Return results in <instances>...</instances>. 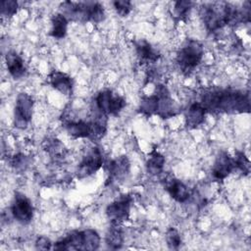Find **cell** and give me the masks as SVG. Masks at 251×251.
Returning a JSON list of instances; mask_svg holds the SVG:
<instances>
[{"mask_svg": "<svg viewBox=\"0 0 251 251\" xmlns=\"http://www.w3.org/2000/svg\"><path fill=\"white\" fill-rule=\"evenodd\" d=\"M200 104L210 113H249V93L231 88H214L206 91Z\"/></svg>", "mask_w": 251, "mask_h": 251, "instance_id": "cell-1", "label": "cell"}, {"mask_svg": "<svg viewBox=\"0 0 251 251\" xmlns=\"http://www.w3.org/2000/svg\"><path fill=\"white\" fill-rule=\"evenodd\" d=\"M201 18L208 31L213 32L226 25L250 22V3L239 10L226 2L207 3L201 7Z\"/></svg>", "mask_w": 251, "mask_h": 251, "instance_id": "cell-2", "label": "cell"}, {"mask_svg": "<svg viewBox=\"0 0 251 251\" xmlns=\"http://www.w3.org/2000/svg\"><path fill=\"white\" fill-rule=\"evenodd\" d=\"M61 14L68 21L100 23L105 18L103 6L98 2H63L60 6Z\"/></svg>", "mask_w": 251, "mask_h": 251, "instance_id": "cell-3", "label": "cell"}, {"mask_svg": "<svg viewBox=\"0 0 251 251\" xmlns=\"http://www.w3.org/2000/svg\"><path fill=\"white\" fill-rule=\"evenodd\" d=\"M204 55V47L198 40H188L177 52L176 63L184 74L192 72L201 62Z\"/></svg>", "mask_w": 251, "mask_h": 251, "instance_id": "cell-4", "label": "cell"}, {"mask_svg": "<svg viewBox=\"0 0 251 251\" xmlns=\"http://www.w3.org/2000/svg\"><path fill=\"white\" fill-rule=\"evenodd\" d=\"M95 106L101 114L106 116H118L126 107V100L112 90L105 89L100 91L95 97Z\"/></svg>", "mask_w": 251, "mask_h": 251, "instance_id": "cell-5", "label": "cell"}, {"mask_svg": "<svg viewBox=\"0 0 251 251\" xmlns=\"http://www.w3.org/2000/svg\"><path fill=\"white\" fill-rule=\"evenodd\" d=\"M33 99L27 93H20L17 96L15 111H14V125L17 128L25 129L27 127L32 118Z\"/></svg>", "mask_w": 251, "mask_h": 251, "instance_id": "cell-6", "label": "cell"}, {"mask_svg": "<svg viewBox=\"0 0 251 251\" xmlns=\"http://www.w3.org/2000/svg\"><path fill=\"white\" fill-rule=\"evenodd\" d=\"M12 216L21 224H28L33 218V206L31 201L23 193L16 192L11 206Z\"/></svg>", "mask_w": 251, "mask_h": 251, "instance_id": "cell-7", "label": "cell"}, {"mask_svg": "<svg viewBox=\"0 0 251 251\" xmlns=\"http://www.w3.org/2000/svg\"><path fill=\"white\" fill-rule=\"evenodd\" d=\"M103 154L98 147L91 148L90 151L83 156L77 168V176L83 178L95 174L103 165Z\"/></svg>", "mask_w": 251, "mask_h": 251, "instance_id": "cell-8", "label": "cell"}, {"mask_svg": "<svg viewBox=\"0 0 251 251\" xmlns=\"http://www.w3.org/2000/svg\"><path fill=\"white\" fill-rule=\"evenodd\" d=\"M155 94L158 97L156 115H158L162 119H169L177 114V108L176 106V103L165 85H157Z\"/></svg>", "mask_w": 251, "mask_h": 251, "instance_id": "cell-9", "label": "cell"}, {"mask_svg": "<svg viewBox=\"0 0 251 251\" xmlns=\"http://www.w3.org/2000/svg\"><path fill=\"white\" fill-rule=\"evenodd\" d=\"M132 197L124 195L118 200L109 204L106 208V215L112 223H123L129 217Z\"/></svg>", "mask_w": 251, "mask_h": 251, "instance_id": "cell-10", "label": "cell"}, {"mask_svg": "<svg viewBox=\"0 0 251 251\" xmlns=\"http://www.w3.org/2000/svg\"><path fill=\"white\" fill-rule=\"evenodd\" d=\"M53 249L54 250H86L85 229L71 231L65 237L56 241L54 243Z\"/></svg>", "mask_w": 251, "mask_h": 251, "instance_id": "cell-11", "label": "cell"}, {"mask_svg": "<svg viewBox=\"0 0 251 251\" xmlns=\"http://www.w3.org/2000/svg\"><path fill=\"white\" fill-rule=\"evenodd\" d=\"M163 183L165 189L168 191L170 196L178 203H184L189 198V189L188 187L181 182L179 179L168 176L163 178Z\"/></svg>", "mask_w": 251, "mask_h": 251, "instance_id": "cell-12", "label": "cell"}, {"mask_svg": "<svg viewBox=\"0 0 251 251\" xmlns=\"http://www.w3.org/2000/svg\"><path fill=\"white\" fill-rule=\"evenodd\" d=\"M235 169V164L233 158H231L228 153L222 151L212 168V176L216 180L225 179L233 170Z\"/></svg>", "mask_w": 251, "mask_h": 251, "instance_id": "cell-13", "label": "cell"}, {"mask_svg": "<svg viewBox=\"0 0 251 251\" xmlns=\"http://www.w3.org/2000/svg\"><path fill=\"white\" fill-rule=\"evenodd\" d=\"M130 164L126 156H120L115 160H112L107 165L108 170V181L112 182L115 180H120L126 177L129 173Z\"/></svg>", "mask_w": 251, "mask_h": 251, "instance_id": "cell-14", "label": "cell"}, {"mask_svg": "<svg viewBox=\"0 0 251 251\" xmlns=\"http://www.w3.org/2000/svg\"><path fill=\"white\" fill-rule=\"evenodd\" d=\"M50 84L63 93L64 95H71L73 92L74 81L70 75L60 71H52L49 75Z\"/></svg>", "mask_w": 251, "mask_h": 251, "instance_id": "cell-15", "label": "cell"}, {"mask_svg": "<svg viewBox=\"0 0 251 251\" xmlns=\"http://www.w3.org/2000/svg\"><path fill=\"white\" fill-rule=\"evenodd\" d=\"M6 65L9 74L15 79L23 77L26 73L25 61L16 51H10L6 54Z\"/></svg>", "mask_w": 251, "mask_h": 251, "instance_id": "cell-16", "label": "cell"}, {"mask_svg": "<svg viewBox=\"0 0 251 251\" xmlns=\"http://www.w3.org/2000/svg\"><path fill=\"white\" fill-rule=\"evenodd\" d=\"M206 110L200 104V102H195L189 106L185 112V124L189 128H196L201 126L205 121Z\"/></svg>", "mask_w": 251, "mask_h": 251, "instance_id": "cell-17", "label": "cell"}, {"mask_svg": "<svg viewBox=\"0 0 251 251\" xmlns=\"http://www.w3.org/2000/svg\"><path fill=\"white\" fill-rule=\"evenodd\" d=\"M134 45L136 54L141 62L155 63L160 58V54L146 40H138L134 42Z\"/></svg>", "mask_w": 251, "mask_h": 251, "instance_id": "cell-18", "label": "cell"}, {"mask_svg": "<svg viewBox=\"0 0 251 251\" xmlns=\"http://www.w3.org/2000/svg\"><path fill=\"white\" fill-rule=\"evenodd\" d=\"M106 244L111 249H120L124 242V231L120 223H112L106 233Z\"/></svg>", "mask_w": 251, "mask_h": 251, "instance_id": "cell-19", "label": "cell"}, {"mask_svg": "<svg viewBox=\"0 0 251 251\" xmlns=\"http://www.w3.org/2000/svg\"><path fill=\"white\" fill-rule=\"evenodd\" d=\"M52 27L50 30V35L54 38L61 39L64 38L67 34L68 28V19L61 13L53 16L51 20Z\"/></svg>", "mask_w": 251, "mask_h": 251, "instance_id": "cell-20", "label": "cell"}, {"mask_svg": "<svg viewBox=\"0 0 251 251\" xmlns=\"http://www.w3.org/2000/svg\"><path fill=\"white\" fill-rule=\"evenodd\" d=\"M164 165H165L164 156L157 151H153L152 153H150V157L146 162V170L150 175L156 176L163 172Z\"/></svg>", "mask_w": 251, "mask_h": 251, "instance_id": "cell-21", "label": "cell"}, {"mask_svg": "<svg viewBox=\"0 0 251 251\" xmlns=\"http://www.w3.org/2000/svg\"><path fill=\"white\" fill-rule=\"evenodd\" d=\"M157 104H158V97L154 93L151 96H146L141 99L138 110L141 114H143L144 116H147V117L156 115Z\"/></svg>", "mask_w": 251, "mask_h": 251, "instance_id": "cell-22", "label": "cell"}, {"mask_svg": "<svg viewBox=\"0 0 251 251\" xmlns=\"http://www.w3.org/2000/svg\"><path fill=\"white\" fill-rule=\"evenodd\" d=\"M192 6L190 1H177L175 3L174 14L178 20H184L187 14L189 13Z\"/></svg>", "mask_w": 251, "mask_h": 251, "instance_id": "cell-23", "label": "cell"}, {"mask_svg": "<svg viewBox=\"0 0 251 251\" xmlns=\"http://www.w3.org/2000/svg\"><path fill=\"white\" fill-rule=\"evenodd\" d=\"M234 164H235V169L240 170L244 175H248L250 172V162L248 158L245 156L243 152L237 151L234 158Z\"/></svg>", "mask_w": 251, "mask_h": 251, "instance_id": "cell-24", "label": "cell"}, {"mask_svg": "<svg viewBox=\"0 0 251 251\" xmlns=\"http://www.w3.org/2000/svg\"><path fill=\"white\" fill-rule=\"evenodd\" d=\"M18 2L14 0L1 1V16L3 18H11L18 11Z\"/></svg>", "mask_w": 251, "mask_h": 251, "instance_id": "cell-25", "label": "cell"}, {"mask_svg": "<svg viewBox=\"0 0 251 251\" xmlns=\"http://www.w3.org/2000/svg\"><path fill=\"white\" fill-rule=\"evenodd\" d=\"M166 241L170 249H178L181 244V238L176 229L171 227L166 233Z\"/></svg>", "mask_w": 251, "mask_h": 251, "instance_id": "cell-26", "label": "cell"}, {"mask_svg": "<svg viewBox=\"0 0 251 251\" xmlns=\"http://www.w3.org/2000/svg\"><path fill=\"white\" fill-rule=\"evenodd\" d=\"M113 4H114V7H115L117 13L121 17L127 16L131 10V3L129 1H126V0L114 1Z\"/></svg>", "mask_w": 251, "mask_h": 251, "instance_id": "cell-27", "label": "cell"}, {"mask_svg": "<svg viewBox=\"0 0 251 251\" xmlns=\"http://www.w3.org/2000/svg\"><path fill=\"white\" fill-rule=\"evenodd\" d=\"M11 164L15 170L24 171L27 167L28 161H27V158L24 154H17L13 157Z\"/></svg>", "mask_w": 251, "mask_h": 251, "instance_id": "cell-28", "label": "cell"}, {"mask_svg": "<svg viewBox=\"0 0 251 251\" xmlns=\"http://www.w3.org/2000/svg\"><path fill=\"white\" fill-rule=\"evenodd\" d=\"M35 248L39 250H49L52 248V243L47 237L40 236L35 242Z\"/></svg>", "mask_w": 251, "mask_h": 251, "instance_id": "cell-29", "label": "cell"}]
</instances>
